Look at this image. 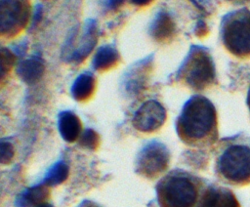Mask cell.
<instances>
[{
	"mask_svg": "<svg viewBox=\"0 0 250 207\" xmlns=\"http://www.w3.org/2000/svg\"><path fill=\"white\" fill-rule=\"evenodd\" d=\"M175 128L186 145L193 149H213L219 141L217 109L206 97L193 95L184 104Z\"/></svg>",
	"mask_w": 250,
	"mask_h": 207,
	"instance_id": "1",
	"label": "cell"
},
{
	"mask_svg": "<svg viewBox=\"0 0 250 207\" xmlns=\"http://www.w3.org/2000/svg\"><path fill=\"white\" fill-rule=\"evenodd\" d=\"M214 172L224 184L233 186L250 185V139L242 134L224 138L213 148Z\"/></svg>",
	"mask_w": 250,
	"mask_h": 207,
	"instance_id": "2",
	"label": "cell"
},
{
	"mask_svg": "<svg viewBox=\"0 0 250 207\" xmlns=\"http://www.w3.org/2000/svg\"><path fill=\"white\" fill-rule=\"evenodd\" d=\"M209 182L183 170L168 172L157 183L155 190L159 207H202Z\"/></svg>",
	"mask_w": 250,
	"mask_h": 207,
	"instance_id": "3",
	"label": "cell"
},
{
	"mask_svg": "<svg viewBox=\"0 0 250 207\" xmlns=\"http://www.w3.org/2000/svg\"><path fill=\"white\" fill-rule=\"evenodd\" d=\"M169 82L193 92H203L216 85V66L210 50L191 44L178 69L169 76Z\"/></svg>",
	"mask_w": 250,
	"mask_h": 207,
	"instance_id": "4",
	"label": "cell"
},
{
	"mask_svg": "<svg viewBox=\"0 0 250 207\" xmlns=\"http://www.w3.org/2000/svg\"><path fill=\"white\" fill-rule=\"evenodd\" d=\"M220 38L230 55L239 60L250 59V10L240 8L223 16Z\"/></svg>",
	"mask_w": 250,
	"mask_h": 207,
	"instance_id": "5",
	"label": "cell"
},
{
	"mask_svg": "<svg viewBox=\"0 0 250 207\" xmlns=\"http://www.w3.org/2000/svg\"><path fill=\"white\" fill-rule=\"evenodd\" d=\"M98 24L94 19L87 20L80 29L75 27L63 45L62 60L75 64L84 62L98 43Z\"/></svg>",
	"mask_w": 250,
	"mask_h": 207,
	"instance_id": "6",
	"label": "cell"
},
{
	"mask_svg": "<svg viewBox=\"0 0 250 207\" xmlns=\"http://www.w3.org/2000/svg\"><path fill=\"white\" fill-rule=\"evenodd\" d=\"M171 153L161 142L151 141L139 151L136 159V172L149 180L164 174L170 164Z\"/></svg>",
	"mask_w": 250,
	"mask_h": 207,
	"instance_id": "7",
	"label": "cell"
},
{
	"mask_svg": "<svg viewBox=\"0 0 250 207\" xmlns=\"http://www.w3.org/2000/svg\"><path fill=\"white\" fill-rule=\"evenodd\" d=\"M31 18L26 0H0V37L10 38L21 32Z\"/></svg>",
	"mask_w": 250,
	"mask_h": 207,
	"instance_id": "8",
	"label": "cell"
},
{
	"mask_svg": "<svg viewBox=\"0 0 250 207\" xmlns=\"http://www.w3.org/2000/svg\"><path fill=\"white\" fill-rule=\"evenodd\" d=\"M154 69V54L133 63L123 75L121 86L129 97H138L146 91Z\"/></svg>",
	"mask_w": 250,
	"mask_h": 207,
	"instance_id": "9",
	"label": "cell"
},
{
	"mask_svg": "<svg viewBox=\"0 0 250 207\" xmlns=\"http://www.w3.org/2000/svg\"><path fill=\"white\" fill-rule=\"evenodd\" d=\"M166 119L167 111L164 105L157 100H147L136 110L132 124L140 132L152 133L159 130Z\"/></svg>",
	"mask_w": 250,
	"mask_h": 207,
	"instance_id": "10",
	"label": "cell"
},
{
	"mask_svg": "<svg viewBox=\"0 0 250 207\" xmlns=\"http://www.w3.org/2000/svg\"><path fill=\"white\" fill-rule=\"evenodd\" d=\"M147 33L158 44L164 45L173 42L179 34V26L175 15L165 7L160 8L148 24Z\"/></svg>",
	"mask_w": 250,
	"mask_h": 207,
	"instance_id": "11",
	"label": "cell"
},
{
	"mask_svg": "<svg viewBox=\"0 0 250 207\" xmlns=\"http://www.w3.org/2000/svg\"><path fill=\"white\" fill-rule=\"evenodd\" d=\"M202 207H241L231 189L209 183L203 198Z\"/></svg>",
	"mask_w": 250,
	"mask_h": 207,
	"instance_id": "12",
	"label": "cell"
},
{
	"mask_svg": "<svg viewBox=\"0 0 250 207\" xmlns=\"http://www.w3.org/2000/svg\"><path fill=\"white\" fill-rule=\"evenodd\" d=\"M44 72L45 63L39 55H32L27 59L20 61L16 64L17 75L27 85H33L39 82Z\"/></svg>",
	"mask_w": 250,
	"mask_h": 207,
	"instance_id": "13",
	"label": "cell"
},
{
	"mask_svg": "<svg viewBox=\"0 0 250 207\" xmlns=\"http://www.w3.org/2000/svg\"><path fill=\"white\" fill-rule=\"evenodd\" d=\"M58 129L65 142L73 143L79 139L82 133V124L76 113L63 110L58 115Z\"/></svg>",
	"mask_w": 250,
	"mask_h": 207,
	"instance_id": "14",
	"label": "cell"
},
{
	"mask_svg": "<svg viewBox=\"0 0 250 207\" xmlns=\"http://www.w3.org/2000/svg\"><path fill=\"white\" fill-rule=\"evenodd\" d=\"M120 60L121 56L116 47L112 44H105L97 49L92 65L97 71H106L115 67Z\"/></svg>",
	"mask_w": 250,
	"mask_h": 207,
	"instance_id": "15",
	"label": "cell"
},
{
	"mask_svg": "<svg viewBox=\"0 0 250 207\" xmlns=\"http://www.w3.org/2000/svg\"><path fill=\"white\" fill-rule=\"evenodd\" d=\"M49 195V186L41 183L21 191L17 196L15 204L17 207H37L46 202Z\"/></svg>",
	"mask_w": 250,
	"mask_h": 207,
	"instance_id": "16",
	"label": "cell"
},
{
	"mask_svg": "<svg viewBox=\"0 0 250 207\" xmlns=\"http://www.w3.org/2000/svg\"><path fill=\"white\" fill-rule=\"evenodd\" d=\"M96 90V78L90 71L79 74L73 81L70 93L77 102H85L92 98Z\"/></svg>",
	"mask_w": 250,
	"mask_h": 207,
	"instance_id": "17",
	"label": "cell"
},
{
	"mask_svg": "<svg viewBox=\"0 0 250 207\" xmlns=\"http://www.w3.org/2000/svg\"><path fill=\"white\" fill-rule=\"evenodd\" d=\"M229 77L230 91L243 90L247 85H250V67L236 62L229 63Z\"/></svg>",
	"mask_w": 250,
	"mask_h": 207,
	"instance_id": "18",
	"label": "cell"
},
{
	"mask_svg": "<svg viewBox=\"0 0 250 207\" xmlns=\"http://www.w3.org/2000/svg\"><path fill=\"white\" fill-rule=\"evenodd\" d=\"M18 57L14 52L4 46H0V87L8 80L12 69L17 64Z\"/></svg>",
	"mask_w": 250,
	"mask_h": 207,
	"instance_id": "19",
	"label": "cell"
},
{
	"mask_svg": "<svg viewBox=\"0 0 250 207\" xmlns=\"http://www.w3.org/2000/svg\"><path fill=\"white\" fill-rule=\"evenodd\" d=\"M68 172L67 164L63 161H58L47 171L42 183L48 186L60 185L66 180Z\"/></svg>",
	"mask_w": 250,
	"mask_h": 207,
	"instance_id": "20",
	"label": "cell"
},
{
	"mask_svg": "<svg viewBox=\"0 0 250 207\" xmlns=\"http://www.w3.org/2000/svg\"><path fill=\"white\" fill-rule=\"evenodd\" d=\"M184 155L186 156L187 164L195 169H203L208 164L209 156L206 149H189Z\"/></svg>",
	"mask_w": 250,
	"mask_h": 207,
	"instance_id": "21",
	"label": "cell"
},
{
	"mask_svg": "<svg viewBox=\"0 0 250 207\" xmlns=\"http://www.w3.org/2000/svg\"><path fill=\"white\" fill-rule=\"evenodd\" d=\"M196 19H207L216 13V6L211 1H190Z\"/></svg>",
	"mask_w": 250,
	"mask_h": 207,
	"instance_id": "22",
	"label": "cell"
},
{
	"mask_svg": "<svg viewBox=\"0 0 250 207\" xmlns=\"http://www.w3.org/2000/svg\"><path fill=\"white\" fill-rule=\"evenodd\" d=\"M100 144V136L93 129H86L79 137V145L87 149L95 150Z\"/></svg>",
	"mask_w": 250,
	"mask_h": 207,
	"instance_id": "23",
	"label": "cell"
},
{
	"mask_svg": "<svg viewBox=\"0 0 250 207\" xmlns=\"http://www.w3.org/2000/svg\"><path fill=\"white\" fill-rule=\"evenodd\" d=\"M14 156V145L9 141L0 140V164H9Z\"/></svg>",
	"mask_w": 250,
	"mask_h": 207,
	"instance_id": "24",
	"label": "cell"
},
{
	"mask_svg": "<svg viewBox=\"0 0 250 207\" xmlns=\"http://www.w3.org/2000/svg\"><path fill=\"white\" fill-rule=\"evenodd\" d=\"M210 30H211V27L208 21H206V19H196V21L193 23L191 32L195 37L199 39H203L209 35Z\"/></svg>",
	"mask_w": 250,
	"mask_h": 207,
	"instance_id": "25",
	"label": "cell"
},
{
	"mask_svg": "<svg viewBox=\"0 0 250 207\" xmlns=\"http://www.w3.org/2000/svg\"><path fill=\"white\" fill-rule=\"evenodd\" d=\"M78 207H100L97 203L93 202V201H89V200H85L83 201Z\"/></svg>",
	"mask_w": 250,
	"mask_h": 207,
	"instance_id": "26",
	"label": "cell"
},
{
	"mask_svg": "<svg viewBox=\"0 0 250 207\" xmlns=\"http://www.w3.org/2000/svg\"><path fill=\"white\" fill-rule=\"evenodd\" d=\"M133 4L135 5H139V6H146V5H148L151 3V1H132Z\"/></svg>",
	"mask_w": 250,
	"mask_h": 207,
	"instance_id": "27",
	"label": "cell"
},
{
	"mask_svg": "<svg viewBox=\"0 0 250 207\" xmlns=\"http://www.w3.org/2000/svg\"><path fill=\"white\" fill-rule=\"evenodd\" d=\"M246 104L248 107V110L250 112V86L248 88V92H247V98H246Z\"/></svg>",
	"mask_w": 250,
	"mask_h": 207,
	"instance_id": "28",
	"label": "cell"
},
{
	"mask_svg": "<svg viewBox=\"0 0 250 207\" xmlns=\"http://www.w3.org/2000/svg\"><path fill=\"white\" fill-rule=\"evenodd\" d=\"M37 207H54L52 204H50V203H47V202H44V203H42V204H40L39 206H37Z\"/></svg>",
	"mask_w": 250,
	"mask_h": 207,
	"instance_id": "29",
	"label": "cell"
}]
</instances>
